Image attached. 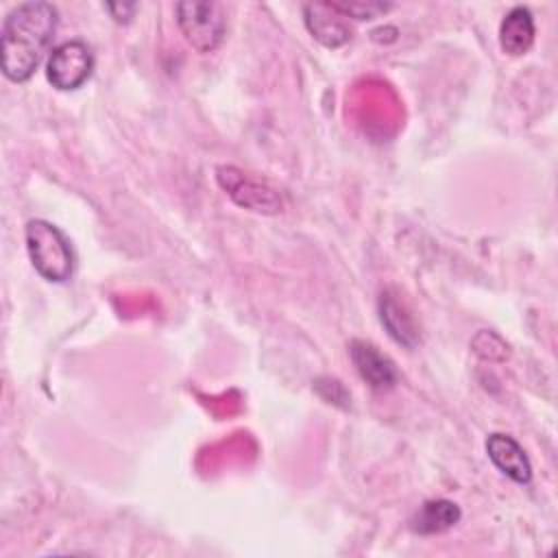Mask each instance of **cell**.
Listing matches in <instances>:
<instances>
[{"label": "cell", "mask_w": 558, "mask_h": 558, "mask_svg": "<svg viewBox=\"0 0 558 558\" xmlns=\"http://www.w3.org/2000/svg\"><path fill=\"white\" fill-rule=\"evenodd\" d=\"M57 22L59 13L50 2H22L7 13L0 35V65L9 81L24 83L35 74L52 44Z\"/></svg>", "instance_id": "6da1fadb"}, {"label": "cell", "mask_w": 558, "mask_h": 558, "mask_svg": "<svg viewBox=\"0 0 558 558\" xmlns=\"http://www.w3.org/2000/svg\"><path fill=\"white\" fill-rule=\"evenodd\" d=\"M26 251L33 268L52 283H63L74 272V251L68 235L52 222L35 218L26 225Z\"/></svg>", "instance_id": "7a4b0ae2"}, {"label": "cell", "mask_w": 558, "mask_h": 558, "mask_svg": "<svg viewBox=\"0 0 558 558\" xmlns=\"http://www.w3.org/2000/svg\"><path fill=\"white\" fill-rule=\"evenodd\" d=\"M177 24L183 39L198 52H214L227 33L225 7L220 2L185 0L177 4Z\"/></svg>", "instance_id": "3957f363"}, {"label": "cell", "mask_w": 558, "mask_h": 558, "mask_svg": "<svg viewBox=\"0 0 558 558\" xmlns=\"http://www.w3.org/2000/svg\"><path fill=\"white\" fill-rule=\"evenodd\" d=\"M94 72V52L83 39L54 46L46 59V78L59 92L78 89Z\"/></svg>", "instance_id": "277c9868"}, {"label": "cell", "mask_w": 558, "mask_h": 558, "mask_svg": "<svg viewBox=\"0 0 558 558\" xmlns=\"http://www.w3.org/2000/svg\"><path fill=\"white\" fill-rule=\"evenodd\" d=\"M216 179H218L220 187L240 207L257 211V214H277V211H281L279 194L272 187H268L266 183L246 177L242 170H238L233 166H218L216 168Z\"/></svg>", "instance_id": "5b68a950"}, {"label": "cell", "mask_w": 558, "mask_h": 558, "mask_svg": "<svg viewBox=\"0 0 558 558\" xmlns=\"http://www.w3.org/2000/svg\"><path fill=\"white\" fill-rule=\"evenodd\" d=\"M349 353L355 371L373 390H388L397 384L399 373L395 362L386 353H381L373 342L355 338L349 344Z\"/></svg>", "instance_id": "8992f818"}, {"label": "cell", "mask_w": 558, "mask_h": 558, "mask_svg": "<svg viewBox=\"0 0 558 558\" xmlns=\"http://www.w3.org/2000/svg\"><path fill=\"white\" fill-rule=\"evenodd\" d=\"M486 453L490 462L512 482L530 484L532 480V464L523 451V447L508 434L493 432L486 438Z\"/></svg>", "instance_id": "52a82bcc"}, {"label": "cell", "mask_w": 558, "mask_h": 558, "mask_svg": "<svg viewBox=\"0 0 558 558\" xmlns=\"http://www.w3.org/2000/svg\"><path fill=\"white\" fill-rule=\"evenodd\" d=\"M303 15L307 31L323 46L338 48L351 39V28L344 24L342 15L329 2L305 4Z\"/></svg>", "instance_id": "ba28073f"}, {"label": "cell", "mask_w": 558, "mask_h": 558, "mask_svg": "<svg viewBox=\"0 0 558 558\" xmlns=\"http://www.w3.org/2000/svg\"><path fill=\"white\" fill-rule=\"evenodd\" d=\"M534 17L527 7H512L499 24V46L510 57L525 54L534 44Z\"/></svg>", "instance_id": "9c48e42d"}, {"label": "cell", "mask_w": 558, "mask_h": 558, "mask_svg": "<svg viewBox=\"0 0 558 558\" xmlns=\"http://www.w3.org/2000/svg\"><path fill=\"white\" fill-rule=\"evenodd\" d=\"M379 318L388 333L403 347L414 349L418 344V327L408 307L388 290L379 296Z\"/></svg>", "instance_id": "30bf717a"}, {"label": "cell", "mask_w": 558, "mask_h": 558, "mask_svg": "<svg viewBox=\"0 0 558 558\" xmlns=\"http://www.w3.org/2000/svg\"><path fill=\"white\" fill-rule=\"evenodd\" d=\"M460 521V508L449 499H429L410 519L416 534H440Z\"/></svg>", "instance_id": "8fae6325"}, {"label": "cell", "mask_w": 558, "mask_h": 558, "mask_svg": "<svg viewBox=\"0 0 558 558\" xmlns=\"http://www.w3.org/2000/svg\"><path fill=\"white\" fill-rule=\"evenodd\" d=\"M342 17H353V20H373L384 15L390 4L386 2H329Z\"/></svg>", "instance_id": "7c38bea8"}, {"label": "cell", "mask_w": 558, "mask_h": 558, "mask_svg": "<svg viewBox=\"0 0 558 558\" xmlns=\"http://www.w3.org/2000/svg\"><path fill=\"white\" fill-rule=\"evenodd\" d=\"M314 388L316 392L327 401V403H333V405H340V408H349V392L344 390V386L338 381V379H331V377H318L314 381Z\"/></svg>", "instance_id": "4fadbf2b"}, {"label": "cell", "mask_w": 558, "mask_h": 558, "mask_svg": "<svg viewBox=\"0 0 558 558\" xmlns=\"http://www.w3.org/2000/svg\"><path fill=\"white\" fill-rule=\"evenodd\" d=\"M137 4H122V2H116V4H107V11L111 13V17L116 22H129L135 13Z\"/></svg>", "instance_id": "5bb4252c"}]
</instances>
